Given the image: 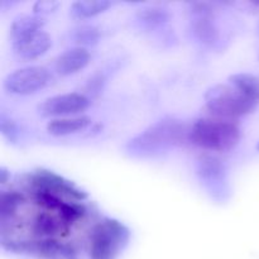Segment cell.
Instances as JSON below:
<instances>
[{
    "mask_svg": "<svg viewBox=\"0 0 259 259\" xmlns=\"http://www.w3.org/2000/svg\"><path fill=\"white\" fill-rule=\"evenodd\" d=\"M229 85L234 86L239 93L259 104V77L252 73H235L229 77Z\"/></svg>",
    "mask_w": 259,
    "mask_h": 259,
    "instance_id": "cell-17",
    "label": "cell"
},
{
    "mask_svg": "<svg viewBox=\"0 0 259 259\" xmlns=\"http://www.w3.org/2000/svg\"><path fill=\"white\" fill-rule=\"evenodd\" d=\"M111 5L108 0H77L71 5L70 14L76 19H89L106 12Z\"/></svg>",
    "mask_w": 259,
    "mask_h": 259,
    "instance_id": "cell-16",
    "label": "cell"
},
{
    "mask_svg": "<svg viewBox=\"0 0 259 259\" xmlns=\"http://www.w3.org/2000/svg\"><path fill=\"white\" fill-rule=\"evenodd\" d=\"M196 176L202 189L218 204H225L232 197L229 171L224 161L215 156L199 157L195 162Z\"/></svg>",
    "mask_w": 259,
    "mask_h": 259,
    "instance_id": "cell-5",
    "label": "cell"
},
{
    "mask_svg": "<svg viewBox=\"0 0 259 259\" xmlns=\"http://www.w3.org/2000/svg\"><path fill=\"white\" fill-rule=\"evenodd\" d=\"M90 106V99L83 94L71 93L48 98L38 105V114L45 118L76 115Z\"/></svg>",
    "mask_w": 259,
    "mask_h": 259,
    "instance_id": "cell-9",
    "label": "cell"
},
{
    "mask_svg": "<svg viewBox=\"0 0 259 259\" xmlns=\"http://www.w3.org/2000/svg\"><path fill=\"white\" fill-rule=\"evenodd\" d=\"M45 25V17H40L37 14L18 15L10 25V35H12L13 40L20 39V38L40 32V30H43Z\"/></svg>",
    "mask_w": 259,
    "mask_h": 259,
    "instance_id": "cell-13",
    "label": "cell"
},
{
    "mask_svg": "<svg viewBox=\"0 0 259 259\" xmlns=\"http://www.w3.org/2000/svg\"><path fill=\"white\" fill-rule=\"evenodd\" d=\"M137 23L146 30H154L163 27L169 20V12L159 5L144 7L137 12Z\"/></svg>",
    "mask_w": 259,
    "mask_h": 259,
    "instance_id": "cell-15",
    "label": "cell"
},
{
    "mask_svg": "<svg viewBox=\"0 0 259 259\" xmlns=\"http://www.w3.org/2000/svg\"><path fill=\"white\" fill-rule=\"evenodd\" d=\"M71 39L78 45V47L85 48L86 46H95L100 40V30L94 25H80L72 29Z\"/></svg>",
    "mask_w": 259,
    "mask_h": 259,
    "instance_id": "cell-18",
    "label": "cell"
},
{
    "mask_svg": "<svg viewBox=\"0 0 259 259\" xmlns=\"http://www.w3.org/2000/svg\"><path fill=\"white\" fill-rule=\"evenodd\" d=\"M51 46H52V38L45 30H40L28 37L13 40V52L20 60L32 61L47 53Z\"/></svg>",
    "mask_w": 259,
    "mask_h": 259,
    "instance_id": "cell-10",
    "label": "cell"
},
{
    "mask_svg": "<svg viewBox=\"0 0 259 259\" xmlns=\"http://www.w3.org/2000/svg\"><path fill=\"white\" fill-rule=\"evenodd\" d=\"M240 128L235 121L220 118H200L189 129V141L206 151L229 152L240 141Z\"/></svg>",
    "mask_w": 259,
    "mask_h": 259,
    "instance_id": "cell-2",
    "label": "cell"
},
{
    "mask_svg": "<svg viewBox=\"0 0 259 259\" xmlns=\"http://www.w3.org/2000/svg\"><path fill=\"white\" fill-rule=\"evenodd\" d=\"M0 132L10 143H18L20 139V133H22L17 121L13 120L5 113L0 114Z\"/></svg>",
    "mask_w": 259,
    "mask_h": 259,
    "instance_id": "cell-20",
    "label": "cell"
},
{
    "mask_svg": "<svg viewBox=\"0 0 259 259\" xmlns=\"http://www.w3.org/2000/svg\"><path fill=\"white\" fill-rule=\"evenodd\" d=\"M23 196L15 191L2 192L0 197V215H2V222L4 223L7 219L14 217L18 207L22 204Z\"/></svg>",
    "mask_w": 259,
    "mask_h": 259,
    "instance_id": "cell-19",
    "label": "cell"
},
{
    "mask_svg": "<svg viewBox=\"0 0 259 259\" xmlns=\"http://www.w3.org/2000/svg\"><path fill=\"white\" fill-rule=\"evenodd\" d=\"M257 105L229 83L212 86L205 94V108L214 118L233 120L250 114Z\"/></svg>",
    "mask_w": 259,
    "mask_h": 259,
    "instance_id": "cell-3",
    "label": "cell"
},
{
    "mask_svg": "<svg viewBox=\"0 0 259 259\" xmlns=\"http://www.w3.org/2000/svg\"><path fill=\"white\" fill-rule=\"evenodd\" d=\"M58 7H60V3L56 2V0H38L33 5V12H34V14L43 17V15L55 13Z\"/></svg>",
    "mask_w": 259,
    "mask_h": 259,
    "instance_id": "cell-21",
    "label": "cell"
},
{
    "mask_svg": "<svg viewBox=\"0 0 259 259\" xmlns=\"http://www.w3.org/2000/svg\"><path fill=\"white\" fill-rule=\"evenodd\" d=\"M106 82V75L104 72L101 73H95L93 77H90V80L88 81V85H86V90L91 95H98L101 90H103L104 85Z\"/></svg>",
    "mask_w": 259,
    "mask_h": 259,
    "instance_id": "cell-22",
    "label": "cell"
},
{
    "mask_svg": "<svg viewBox=\"0 0 259 259\" xmlns=\"http://www.w3.org/2000/svg\"><path fill=\"white\" fill-rule=\"evenodd\" d=\"M91 56L86 48L75 47L61 53L55 60V71L61 76H70L83 70L89 65Z\"/></svg>",
    "mask_w": 259,
    "mask_h": 259,
    "instance_id": "cell-11",
    "label": "cell"
},
{
    "mask_svg": "<svg viewBox=\"0 0 259 259\" xmlns=\"http://www.w3.org/2000/svg\"><path fill=\"white\" fill-rule=\"evenodd\" d=\"M189 129L181 120L164 118L151 124L126 143V153L134 158H153L189 141Z\"/></svg>",
    "mask_w": 259,
    "mask_h": 259,
    "instance_id": "cell-1",
    "label": "cell"
},
{
    "mask_svg": "<svg viewBox=\"0 0 259 259\" xmlns=\"http://www.w3.org/2000/svg\"><path fill=\"white\" fill-rule=\"evenodd\" d=\"M68 225L60 217L56 218L48 212H42L35 217L32 229L38 239H56L57 235L65 234Z\"/></svg>",
    "mask_w": 259,
    "mask_h": 259,
    "instance_id": "cell-12",
    "label": "cell"
},
{
    "mask_svg": "<svg viewBox=\"0 0 259 259\" xmlns=\"http://www.w3.org/2000/svg\"><path fill=\"white\" fill-rule=\"evenodd\" d=\"M131 239L123 223L105 218L95 225L90 238V259H116Z\"/></svg>",
    "mask_w": 259,
    "mask_h": 259,
    "instance_id": "cell-4",
    "label": "cell"
},
{
    "mask_svg": "<svg viewBox=\"0 0 259 259\" xmlns=\"http://www.w3.org/2000/svg\"><path fill=\"white\" fill-rule=\"evenodd\" d=\"M52 80V73L48 68L28 66L9 73L4 80V89L13 95L28 96L46 89Z\"/></svg>",
    "mask_w": 259,
    "mask_h": 259,
    "instance_id": "cell-6",
    "label": "cell"
},
{
    "mask_svg": "<svg viewBox=\"0 0 259 259\" xmlns=\"http://www.w3.org/2000/svg\"><path fill=\"white\" fill-rule=\"evenodd\" d=\"M7 180H8V171L4 168V167H2V168H0V182H2V184H5Z\"/></svg>",
    "mask_w": 259,
    "mask_h": 259,
    "instance_id": "cell-23",
    "label": "cell"
},
{
    "mask_svg": "<svg viewBox=\"0 0 259 259\" xmlns=\"http://www.w3.org/2000/svg\"><path fill=\"white\" fill-rule=\"evenodd\" d=\"M91 124L89 116L81 115L75 118L53 119L47 124V132L53 137H65L83 131Z\"/></svg>",
    "mask_w": 259,
    "mask_h": 259,
    "instance_id": "cell-14",
    "label": "cell"
},
{
    "mask_svg": "<svg viewBox=\"0 0 259 259\" xmlns=\"http://www.w3.org/2000/svg\"><path fill=\"white\" fill-rule=\"evenodd\" d=\"M29 182L34 187L35 192H50L56 196L67 197L75 201H83L88 199V194L83 190L78 189L75 184L48 169L42 168L33 172L30 175Z\"/></svg>",
    "mask_w": 259,
    "mask_h": 259,
    "instance_id": "cell-8",
    "label": "cell"
},
{
    "mask_svg": "<svg viewBox=\"0 0 259 259\" xmlns=\"http://www.w3.org/2000/svg\"><path fill=\"white\" fill-rule=\"evenodd\" d=\"M190 29L201 45L212 47L219 39V29L214 18V9L207 3L194 2L189 4Z\"/></svg>",
    "mask_w": 259,
    "mask_h": 259,
    "instance_id": "cell-7",
    "label": "cell"
},
{
    "mask_svg": "<svg viewBox=\"0 0 259 259\" xmlns=\"http://www.w3.org/2000/svg\"><path fill=\"white\" fill-rule=\"evenodd\" d=\"M257 148H258V149H259V144H258V147H257Z\"/></svg>",
    "mask_w": 259,
    "mask_h": 259,
    "instance_id": "cell-24",
    "label": "cell"
}]
</instances>
